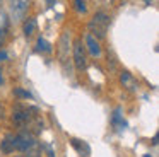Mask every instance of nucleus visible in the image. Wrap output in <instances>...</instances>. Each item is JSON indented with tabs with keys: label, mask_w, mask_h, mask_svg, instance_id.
I'll return each mask as SVG.
<instances>
[{
	"label": "nucleus",
	"mask_w": 159,
	"mask_h": 157,
	"mask_svg": "<svg viewBox=\"0 0 159 157\" xmlns=\"http://www.w3.org/2000/svg\"><path fill=\"white\" fill-rule=\"evenodd\" d=\"M110 16L106 12H96L94 17L89 22V34H96V38H104L106 36V29L110 26Z\"/></svg>",
	"instance_id": "1"
},
{
	"label": "nucleus",
	"mask_w": 159,
	"mask_h": 157,
	"mask_svg": "<svg viewBox=\"0 0 159 157\" xmlns=\"http://www.w3.org/2000/svg\"><path fill=\"white\" fill-rule=\"evenodd\" d=\"M34 147H36V140L31 133L22 132L19 135H16V150H19V152H28V150L34 149Z\"/></svg>",
	"instance_id": "2"
},
{
	"label": "nucleus",
	"mask_w": 159,
	"mask_h": 157,
	"mask_svg": "<svg viewBox=\"0 0 159 157\" xmlns=\"http://www.w3.org/2000/svg\"><path fill=\"white\" fill-rule=\"evenodd\" d=\"M74 65L77 70H82L86 67V46L82 44V39L74 41Z\"/></svg>",
	"instance_id": "3"
},
{
	"label": "nucleus",
	"mask_w": 159,
	"mask_h": 157,
	"mask_svg": "<svg viewBox=\"0 0 159 157\" xmlns=\"http://www.w3.org/2000/svg\"><path fill=\"white\" fill-rule=\"evenodd\" d=\"M69 56H70V38L69 33H63L58 43V58L62 63H65V60H69Z\"/></svg>",
	"instance_id": "4"
},
{
	"label": "nucleus",
	"mask_w": 159,
	"mask_h": 157,
	"mask_svg": "<svg viewBox=\"0 0 159 157\" xmlns=\"http://www.w3.org/2000/svg\"><path fill=\"white\" fill-rule=\"evenodd\" d=\"M29 7V2H24V0H19V2H12L11 3V10H12V17H14L16 20L22 19L26 14V10H28Z\"/></svg>",
	"instance_id": "5"
},
{
	"label": "nucleus",
	"mask_w": 159,
	"mask_h": 157,
	"mask_svg": "<svg viewBox=\"0 0 159 157\" xmlns=\"http://www.w3.org/2000/svg\"><path fill=\"white\" fill-rule=\"evenodd\" d=\"M28 119H29V109H24V108H21V106H16L14 114H12V121H14L16 125L22 126V125L28 123Z\"/></svg>",
	"instance_id": "6"
},
{
	"label": "nucleus",
	"mask_w": 159,
	"mask_h": 157,
	"mask_svg": "<svg viewBox=\"0 0 159 157\" xmlns=\"http://www.w3.org/2000/svg\"><path fill=\"white\" fill-rule=\"evenodd\" d=\"M70 145L77 150V154H79V155H82V157H89L91 155V147H89V143L84 142V140L70 138Z\"/></svg>",
	"instance_id": "7"
},
{
	"label": "nucleus",
	"mask_w": 159,
	"mask_h": 157,
	"mask_svg": "<svg viewBox=\"0 0 159 157\" xmlns=\"http://www.w3.org/2000/svg\"><path fill=\"white\" fill-rule=\"evenodd\" d=\"M86 46H87V50H89V53L93 55V56H101V46H99V43H98V39L94 36L86 34Z\"/></svg>",
	"instance_id": "8"
},
{
	"label": "nucleus",
	"mask_w": 159,
	"mask_h": 157,
	"mask_svg": "<svg viewBox=\"0 0 159 157\" xmlns=\"http://www.w3.org/2000/svg\"><path fill=\"white\" fill-rule=\"evenodd\" d=\"M0 150L4 154H14L16 150V135H7L0 142Z\"/></svg>",
	"instance_id": "9"
},
{
	"label": "nucleus",
	"mask_w": 159,
	"mask_h": 157,
	"mask_svg": "<svg viewBox=\"0 0 159 157\" xmlns=\"http://www.w3.org/2000/svg\"><path fill=\"white\" fill-rule=\"evenodd\" d=\"M120 82L123 84L125 89H128V91H135V89H137V80L134 78V75H132L130 72H121Z\"/></svg>",
	"instance_id": "10"
},
{
	"label": "nucleus",
	"mask_w": 159,
	"mask_h": 157,
	"mask_svg": "<svg viewBox=\"0 0 159 157\" xmlns=\"http://www.w3.org/2000/svg\"><path fill=\"white\" fill-rule=\"evenodd\" d=\"M36 27H38V22H36L34 17H28V19H24V24H22V33H24L26 38L33 36V34L36 33Z\"/></svg>",
	"instance_id": "11"
},
{
	"label": "nucleus",
	"mask_w": 159,
	"mask_h": 157,
	"mask_svg": "<svg viewBox=\"0 0 159 157\" xmlns=\"http://www.w3.org/2000/svg\"><path fill=\"white\" fill-rule=\"evenodd\" d=\"M120 113H121L120 108H116V109H115V113H113V116H111V125H113L116 130L127 128V121L123 119V116H121Z\"/></svg>",
	"instance_id": "12"
},
{
	"label": "nucleus",
	"mask_w": 159,
	"mask_h": 157,
	"mask_svg": "<svg viewBox=\"0 0 159 157\" xmlns=\"http://www.w3.org/2000/svg\"><path fill=\"white\" fill-rule=\"evenodd\" d=\"M52 50H53L52 44L45 38H38V41H36V51L38 53H52Z\"/></svg>",
	"instance_id": "13"
},
{
	"label": "nucleus",
	"mask_w": 159,
	"mask_h": 157,
	"mask_svg": "<svg viewBox=\"0 0 159 157\" xmlns=\"http://www.w3.org/2000/svg\"><path fill=\"white\" fill-rule=\"evenodd\" d=\"M14 96L19 99H33V94L22 87H14Z\"/></svg>",
	"instance_id": "14"
},
{
	"label": "nucleus",
	"mask_w": 159,
	"mask_h": 157,
	"mask_svg": "<svg viewBox=\"0 0 159 157\" xmlns=\"http://www.w3.org/2000/svg\"><path fill=\"white\" fill-rule=\"evenodd\" d=\"M74 5H75V9L79 10V12H86V2H80V0H75V2H74Z\"/></svg>",
	"instance_id": "15"
},
{
	"label": "nucleus",
	"mask_w": 159,
	"mask_h": 157,
	"mask_svg": "<svg viewBox=\"0 0 159 157\" xmlns=\"http://www.w3.org/2000/svg\"><path fill=\"white\" fill-rule=\"evenodd\" d=\"M9 60V53L5 50H0V61H5Z\"/></svg>",
	"instance_id": "16"
},
{
	"label": "nucleus",
	"mask_w": 159,
	"mask_h": 157,
	"mask_svg": "<svg viewBox=\"0 0 159 157\" xmlns=\"http://www.w3.org/2000/svg\"><path fill=\"white\" fill-rule=\"evenodd\" d=\"M26 157H41V154L39 152H31V150H28V155Z\"/></svg>",
	"instance_id": "17"
},
{
	"label": "nucleus",
	"mask_w": 159,
	"mask_h": 157,
	"mask_svg": "<svg viewBox=\"0 0 159 157\" xmlns=\"http://www.w3.org/2000/svg\"><path fill=\"white\" fill-rule=\"evenodd\" d=\"M157 140H159V135L156 133V135H154V140H152V143H154V145H157Z\"/></svg>",
	"instance_id": "18"
},
{
	"label": "nucleus",
	"mask_w": 159,
	"mask_h": 157,
	"mask_svg": "<svg viewBox=\"0 0 159 157\" xmlns=\"http://www.w3.org/2000/svg\"><path fill=\"white\" fill-rule=\"evenodd\" d=\"M4 84V74H2V68H0V85Z\"/></svg>",
	"instance_id": "19"
},
{
	"label": "nucleus",
	"mask_w": 159,
	"mask_h": 157,
	"mask_svg": "<svg viewBox=\"0 0 159 157\" xmlns=\"http://www.w3.org/2000/svg\"><path fill=\"white\" fill-rule=\"evenodd\" d=\"M144 157H152V155H149V154H145V155Z\"/></svg>",
	"instance_id": "20"
},
{
	"label": "nucleus",
	"mask_w": 159,
	"mask_h": 157,
	"mask_svg": "<svg viewBox=\"0 0 159 157\" xmlns=\"http://www.w3.org/2000/svg\"><path fill=\"white\" fill-rule=\"evenodd\" d=\"M14 157H22V155H14Z\"/></svg>",
	"instance_id": "21"
}]
</instances>
